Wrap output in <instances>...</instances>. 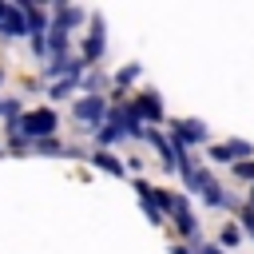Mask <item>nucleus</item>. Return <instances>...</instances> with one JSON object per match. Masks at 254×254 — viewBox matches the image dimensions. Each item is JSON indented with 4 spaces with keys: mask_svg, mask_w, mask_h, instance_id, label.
<instances>
[{
    "mask_svg": "<svg viewBox=\"0 0 254 254\" xmlns=\"http://www.w3.org/2000/svg\"><path fill=\"white\" fill-rule=\"evenodd\" d=\"M56 131V111H48V107H40V111H32V115H24L20 123H12V135L20 139V135H28V139H44V135H52Z\"/></svg>",
    "mask_w": 254,
    "mask_h": 254,
    "instance_id": "f257e3e1",
    "label": "nucleus"
},
{
    "mask_svg": "<svg viewBox=\"0 0 254 254\" xmlns=\"http://www.w3.org/2000/svg\"><path fill=\"white\" fill-rule=\"evenodd\" d=\"M103 111H107V107H103V99H99V95H87V99H79V103H75V119H79V123H87L91 131L103 123Z\"/></svg>",
    "mask_w": 254,
    "mask_h": 254,
    "instance_id": "f03ea898",
    "label": "nucleus"
},
{
    "mask_svg": "<svg viewBox=\"0 0 254 254\" xmlns=\"http://www.w3.org/2000/svg\"><path fill=\"white\" fill-rule=\"evenodd\" d=\"M123 135H131V107H127V111H115V115L107 119V127H99V143H115V139H123Z\"/></svg>",
    "mask_w": 254,
    "mask_h": 254,
    "instance_id": "7ed1b4c3",
    "label": "nucleus"
},
{
    "mask_svg": "<svg viewBox=\"0 0 254 254\" xmlns=\"http://www.w3.org/2000/svg\"><path fill=\"white\" fill-rule=\"evenodd\" d=\"M250 155H254V147H250V143H242V139L210 147V159H214V163H234V159H250Z\"/></svg>",
    "mask_w": 254,
    "mask_h": 254,
    "instance_id": "20e7f679",
    "label": "nucleus"
},
{
    "mask_svg": "<svg viewBox=\"0 0 254 254\" xmlns=\"http://www.w3.org/2000/svg\"><path fill=\"white\" fill-rule=\"evenodd\" d=\"M0 32H4V36H24V32H28V16H24V8H8V4H0Z\"/></svg>",
    "mask_w": 254,
    "mask_h": 254,
    "instance_id": "39448f33",
    "label": "nucleus"
},
{
    "mask_svg": "<svg viewBox=\"0 0 254 254\" xmlns=\"http://www.w3.org/2000/svg\"><path fill=\"white\" fill-rule=\"evenodd\" d=\"M175 139H179L183 147H187V143H202V139H206V127H202L198 119H179V123H175Z\"/></svg>",
    "mask_w": 254,
    "mask_h": 254,
    "instance_id": "423d86ee",
    "label": "nucleus"
},
{
    "mask_svg": "<svg viewBox=\"0 0 254 254\" xmlns=\"http://www.w3.org/2000/svg\"><path fill=\"white\" fill-rule=\"evenodd\" d=\"M135 115L147 119V123H159V119H163V103H159V95H151V91L139 95V99H135Z\"/></svg>",
    "mask_w": 254,
    "mask_h": 254,
    "instance_id": "0eeeda50",
    "label": "nucleus"
},
{
    "mask_svg": "<svg viewBox=\"0 0 254 254\" xmlns=\"http://www.w3.org/2000/svg\"><path fill=\"white\" fill-rule=\"evenodd\" d=\"M175 222H179V230H183L187 238H194V234H198V218L187 210V202H183V198H179V206H175Z\"/></svg>",
    "mask_w": 254,
    "mask_h": 254,
    "instance_id": "6e6552de",
    "label": "nucleus"
},
{
    "mask_svg": "<svg viewBox=\"0 0 254 254\" xmlns=\"http://www.w3.org/2000/svg\"><path fill=\"white\" fill-rule=\"evenodd\" d=\"M79 20H83V12H79V8H64V4L56 8V24H60L64 32H67V28H75Z\"/></svg>",
    "mask_w": 254,
    "mask_h": 254,
    "instance_id": "1a4fd4ad",
    "label": "nucleus"
},
{
    "mask_svg": "<svg viewBox=\"0 0 254 254\" xmlns=\"http://www.w3.org/2000/svg\"><path fill=\"white\" fill-rule=\"evenodd\" d=\"M79 67H83V64H75V60H64V56H60V60L48 67V75H67V79H75V75H79Z\"/></svg>",
    "mask_w": 254,
    "mask_h": 254,
    "instance_id": "9d476101",
    "label": "nucleus"
},
{
    "mask_svg": "<svg viewBox=\"0 0 254 254\" xmlns=\"http://www.w3.org/2000/svg\"><path fill=\"white\" fill-rule=\"evenodd\" d=\"M91 163H95V167H103L107 175H123V163H115V155H111V151H95V155H91Z\"/></svg>",
    "mask_w": 254,
    "mask_h": 254,
    "instance_id": "9b49d317",
    "label": "nucleus"
},
{
    "mask_svg": "<svg viewBox=\"0 0 254 254\" xmlns=\"http://www.w3.org/2000/svg\"><path fill=\"white\" fill-rule=\"evenodd\" d=\"M103 56V32H99V16H95V32L87 36V60H99Z\"/></svg>",
    "mask_w": 254,
    "mask_h": 254,
    "instance_id": "f8f14e48",
    "label": "nucleus"
},
{
    "mask_svg": "<svg viewBox=\"0 0 254 254\" xmlns=\"http://www.w3.org/2000/svg\"><path fill=\"white\" fill-rule=\"evenodd\" d=\"M52 48H56V52H60V56H64V48H67V32H64V28H60V24H56V28H52Z\"/></svg>",
    "mask_w": 254,
    "mask_h": 254,
    "instance_id": "ddd939ff",
    "label": "nucleus"
},
{
    "mask_svg": "<svg viewBox=\"0 0 254 254\" xmlns=\"http://www.w3.org/2000/svg\"><path fill=\"white\" fill-rule=\"evenodd\" d=\"M135 75H139V67H123V71H119V75H115V83H131V79H135Z\"/></svg>",
    "mask_w": 254,
    "mask_h": 254,
    "instance_id": "4468645a",
    "label": "nucleus"
},
{
    "mask_svg": "<svg viewBox=\"0 0 254 254\" xmlns=\"http://www.w3.org/2000/svg\"><path fill=\"white\" fill-rule=\"evenodd\" d=\"M234 171H238V179H254V163H238Z\"/></svg>",
    "mask_w": 254,
    "mask_h": 254,
    "instance_id": "2eb2a0df",
    "label": "nucleus"
},
{
    "mask_svg": "<svg viewBox=\"0 0 254 254\" xmlns=\"http://www.w3.org/2000/svg\"><path fill=\"white\" fill-rule=\"evenodd\" d=\"M67 91H71V79H64V83H56V87H52V95H56V99H60V95H67Z\"/></svg>",
    "mask_w": 254,
    "mask_h": 254,
    "instance_id": "dca6fc26",
    "label": "nucleus"
},
{
    "mask_svg": "<svg viewBox=\"0 0 254 254\" xmlns=\"http://www.w3.org/2000/svg\"><path fill=\"white\" fill-rule=\"evenodd\" d=\"M242 226H246V234H254V206L242 214Z\"/></svg>",
    "mask_w": 254,
    "mask_h": 254,
    "instance_id": "f3484780",
    "label": "nucleus"
},
{
    "mask_svg": "<svg viewBox=\"0 0 254 254\" xmlns=\"http://www.w3.org/2000/svg\"><path fill=\"white\" fill-rule=\"evenodd\" d=\"M198 254H222V250H218V246H206V250H198Z\"/></svg>",
    "mask_w": 254,
    "mask_h": 254,
    "instance_id": "a211bd4d",
    "label": "nucleus"
},
{
    "mask_svg": "<svg viewBox=\"0 0 254 254\" xmlns=\"http://www.w3.org/2000/svg\"><path fill=\"white\" fill-rule=\"evenodd\" d=\"M250 202H254V194H250Z\"/></svg>",
    "mask_w": 254,
    "mask_h": 254,
    "instance_id": "6ab92c4d",
    "label": "nucleus"
},
{
    "mask_svg": "<svg viewBox=\"0 0 254 254\" xmlns=\"http://www.w3.org/2000/svg\"><path fill=\"white\" fill-rule=\"evenodd\" d=\"M0 111H4V103H0Z\"/></svg>",
    "mask_w": 254,
    "mask_h": 254,
    "instance_id": "aec40b11",
    "label": "nucleus"
}]
</instances>
